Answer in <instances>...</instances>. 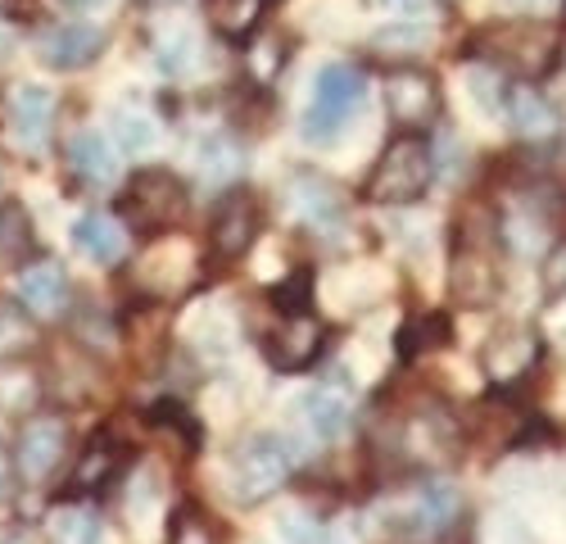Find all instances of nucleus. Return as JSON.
Listing matches in <instances>:
<instances>
[{"label":"nucleus","instance_id":"15","mask_svg":"<svg viewBox=\"0 0 566 544\" xmlns=\"http://www.w3.org/2000/svg\"><path fill=\"white\" fill-rule=\"evenodd\" d=\"M101 51H105V32L91 23H55L36 36V60L60 73L86 69L91 60H101Z\"/></svg>","mask_w":566,"mask_h":544},{"label":"nucleus","instance_id":"6","mask_svg":"<svg viewBox=\"0 0 566 544\" xmlns=\"http://www.w3.org/2000/svg\"><path fill=\"white\" fill-rule=\"evenodd\" d=\"M363 96H367V77L354 69V64H326L313 82V101H308V114H304V136L308 142H336L345 132V123L363 109Z\"/></svg>","mask_w":566,"mask_h":544},{"label":"nucleus","instance_id":"24","mask_svg":"<svg viewBox=\"0 0 566 544\" xmlns=\"http://www.w3.org/2000/svg\"><path fill=\"white\" fill-rule=\"evenodd\" d=\"M118 468H123V444L114 440V436H96L86 449H82V463L73 468V490L77 494H86V490H101V485H109L114 477H118Z\"/></svg>","mask_w":566,"mask_h":544},{"label":"nucleus","instance_id":"41","mask_svg":"<svg viewBox=\"0 0 566 544\" xmlns=\"http://www.w3.org/2000/svg\"><path fill=\"white\" fill-rule=\"evenodd\" d=\"M562 55H566V51H562Z\"/></svg>","mask_w":566,"mask_h":544},{"label":"nucleus","instance_id":"10","mask_svg":"<svg viewBox=\"0 0 566 544\" xmlns=\"http://www.w3.org/2000/svg\"><path fill=\"white\" fill-rule=\"evenodd\" d=\"M539 354H544V345H539V332L531 323H499L481 349V368L499 390H507L535 373Z\"/></svg>","mask_w":566,"mask_h":544},{"label":"nucleus","instance_id":"25","mask_svg":"<svg viewBox=\"0 0 566 544\" xmlns=\"http://www.w3.org/2000/svg\"><path fill=\"white\" fill-rule=\"evenodd\" d=\"M36 254V232H32V218L23 205L6 200L0 205V268H23Z\"/></svg>","mask_w":566,"mask_h":544},{"label":"nucleus","instance_id":"1","mask_svg":"<svg viewBox=\"0 0 566 544\" xmlns=\"http://www.w3.org/2000/svg\"><path fill=\"white\" fill-rule=\"evenodd\" d=\"M453 232L458 237H453L449 291L462 308H490L499 300V259H494L499 222H494V209H467Z\"/></svg>","mask_w":566,"mask_h":544},{"label":"nucleus","instance_id":"38","mask_svg":"<svg viewBox=\"0 0 566 544\" xmlns=\"http://www.w3.org/2000/svg\"><path fill=\"white\" fill-rule=\"evenodd\" d=\"M507 10H522V14H539V10H548L553 0H503Z\"/></svg>","mask_w":566,"mask_h":544},{"label":"nucleus","instance_id":"23","mask_svg":"<svg viewBox=\"0 0 566 544\" xmlns=\"http://www.w3.org/2000/svg\"><path fill=\"white\" fill-rule=\"evenodd\" d=\"M268 6H272V0H205V19L227 41H250L259 32Z\"/></svg>","mask_w":566,"mask_h":544},{"label":"nucleus","instance_id":"19","mask_svg":"<svg viewBox=\"0 0 566 544\" xmlns=\"http://www.w3.org/2000/svg\"><path fill=\"white\" fill-rule=\"evenodd\" d=\"M503 109H507L512 132H516V136H526V142H544V136H553V127H557L553 105L539 96L531 82L512 86V91H507V101H503Z\"/></svg>","mask_w":566,"mask_h":544},{"label":"nucleus","instance_id":"37","mask_svg":"<svg viewBox=\"0 0 566 544\" xmlns=\"http://www.w3.org/2000/svg\"><path fill=\"white\" fill-rule=\"evenodd\" d=\"M490 544H539L531 531H522L516 522H499L494 531H490Z\"/></svg>","mask_w":566,"mask_h":544},{"label":"nucleus","instance_id":"5","mask_svg":"<svg viewBox=\"0 0 566 544\" xmlns=\"http://www.w3.org/2000/svg\"><path fill=\"white\" fill-rule=\"evenodd\" d=\"M186 181L168 168H140L127 181V196H123V218L132 222V232L140 237H164L186 218Z\"/></svg>","mask_w":566,"mask_h":544},{"label":"nucleus","instance_id":"11","mask_svg":"<svg viewBox=\"0 0 566 544\" xmlns=\"http://www.w3.org/2000/svg\"><path fill=\"white\" fill-rule=\"evenodd\" d=\"M444 109V96H440V82L417 69V64H403V69H390L386 73V114L403 127V132H417V127H431Z\"/></svg>","mask_w":566,"mask_h":544},{"label":"nucleus","instance_id":"36","mask_svg":"<svg viewBox=\"0 0 566 544\" xmlns=\"http://www.w3.org/2000/svg\"><path fill=\"white\" fill-rule=\"evenodd\" d=\"M172 544H213V540H209V531L196 513H181L177 526H172Z\"/></svg>","mask_w":566,"mask_h":544},{"label":"nucleus","instance_id":"33","mask_svg":"<svg viewBox=\"0 0 566 544\" xmlns=\"http://www.w3.org/2000/svg\"><path fill=\"white\" fill-rule=\"evenodd\" d=\"M118 142L127 146V150H146L150 142H155V127H150V118H140V114H118Z\"/></svg>","mask_w":566,"mask_h":544},{"label":"nucleus","instance_id":"4","mask_svg":"<svg viewBox=\"0 0 566 544\" xmlns=\"http://www.w3.org/2000/svg\"><path fill=\"white\" fill-rule=\"evenodd\" d=\"M436 177V150L427 136L417 132H399L395 142L386 146V155L376 159L371 177H367V200L371 205H417L427 196Z\"/></svg>","mask_w":566,"mask_h":544},{"label":"nucleus","instance_id":"3","mask_svg":"<svg viewBox=\"0 0 566 544\" xmlns=\"http://www.w3.org/2000/svg\"><path fill=\"white\" fill-rule=\"evenodd\" d=\"M485 60L494 69H507L522 82H539L548 77L557 64H562V28L557 23H544V19H512V23H499L485 32Z\"/></svg>","mask_w":566,"mask_h":544},{"label":"nucleus","instance_id":"7","mask_svg":"<svg viewBox=\"0 0 566 544\" xmlns=\"http://www.w3.org/2000/svg\"><path fill=\"white\" fill-rule=\"evenodd\" d=\"M291 481V453L276 436L259 431L231 453V499L235 504H263Z\"/></svg>","mask_w":566,"mask_h":544},{"label":"nucleus","instance_id":"32","mask_svg":"<svg viewBox=\"0 0 566 544\" xmlns=\"http://www.w3.org/2000/svg\"><path fill=\"white\" fill-rule=\"evenodd\" d=\"M159 64L168 73H181L196 64V32L191 28H177V36H164L159 41Z\"/></svg>","mask_w":566,"mask_h":544},{"label":"nucleus","instance_id":"17","mask_svg":"<svg viewBox=\"0 0 566 544\" xmlns=\"http://www.w3.org/2000/svg\"><path fill=\"white\" fill-rule=\"evenodd\" d=\"M10 123H14V142L23 150H45L55 127V96L45 86H23L10 105Z\"/></svg>","mask_w":566,"mask_h":544},{"label":"nucleus","instance_id":"14","mask_svg":"<svg viewBox=\"0 0 566 544\" xmlns=\"http://www.w3.org/2000/svg\"><path fill=\"white\" fill-rule=\"evenodd\" d=\"M64 449H69L64 418H51V414L28 418L19 431V449H14V463H19L23 481H51L60 459H64Z\"/></svg>","mask_w":566,"mask_h":544},{"label":"nucleus","instance_id":"39","mask_svg":"<svg viewBox=\"0 0 566 544\" xmlns=\"http://www.w3.org/2000/svg\"><path fill=\"white\" fill-rule=\"evenodd\" d=\"M6 485H10V463H6V449H0V494H6Z\"/></svg>","mask_w":566,"mask_h":544},{"label":"nucleus","instance_id":"29","mask_svg":"<svg viewBox=\"0 0 566 544\" xmlns=\"http://www.w3.org/2000/svg\"><path fill=\"white\" fill-rule=\"evenodd\" d=\"M32 341H36V332H32V323H28V313H23L14 300L0 295V358L23 354Z\"/></svg>","mask_w":566,"mask_h":544},{"label":"nucleus","instance_id":"18","mask_svg":"<svg viewBox=\"0 0 566 544\" xmlns=\"http://www.w3.org/2000/svg\"><path fill=\"white\" fill-rule=\"evenodd\" d=\"M19 300L28 313L36 317H60L69 308V278H64V268L60 263H36L23 272V282H19Z\"/></svg>","mask_w":566,"mask_h":544},{"label":"nucleus","instance_id":"35","mask_svg":"<svg viewBox=\"0 0 566 544\" xmlns=\"http://www.w3.org/2000/svg\"><path fill=\"white\" fill-rule=\"evenodd\" d=\"M467 82H471V96L481 101V109H490V114H494V105H499V86L490 91V82H499L494 64H490V69H467Z\"/></svg>","mask_w":566,"mask_h":544},{"label":"nucleus","instance_id":"21","mask_svg":"<svg viewBox=\"0 0 566 544\" xmlns=\"http://www.w3.org/2000/svg\"><path fill=\"white\" fill-rule=\"evenodd\" d=\"M73 245L96 263H118L127 254V232L109 213H82L73 222Z\"/></svg>","mask_w":566,"mask_h":544},{"label":"nucleus","instance_id":"27","mask_svg":"<svg viewBox=\"0 0 566 544\" xmlns=\"http://www.w3.org/2000/svg\"><path fill=\"white\" fill-rule=\"evenodd\" d=\"M453 341V327L444 313H421V317H408L403 332H399V354L403 358H417V354H431V349H444Z\"/></svg>","mask_w":566,"mask_h":544},{"label":"nucleus","instance_id":"13","mask_svg":"<svg viewBox=\"0 0 566 544\" xmlns=\"http://www.w3.org/2000/svg\"><path fill=\"white\" fill-rule=\"evenodd\" d=\"M259 227H263V205H259V196H254V191H231V196L218 205L213 222H209V250H213L222 263L241 259V254L254 245Z\"/></svg>","mask_w":566,"mask_h":544},{"label":"nucleus","instance_id":"9","mask_svg":"<svg viewBox=\"0 0 566 544\" xmlns=\"http://www.w3.org/2000/svg\"><path fill=\"white\" fill-rule=\"evenodd\" d=\"M326 349V327L322 317L308 308H281L276 327L263 336V354L276 373H304L317 363V354Z\"/></svg>","mask_w":566,"mask_h":544},{"label":"nucleus","instance_id":"30","mask_svg":"<svg viewBox=\"0 0 566 544\" xmlns=\"http://www.w3.org/2000/svg\"><path fill=\"white\" fill-rule=\"evenodd\" d=\"M241 168H245V159H241V146H235L231 136H209V142L200 146V172L205 177L227 181V177H235Z\"/></svg>","mask_w":566,"mask_h":544},{"label":"nucleus","instance_id":"40","mask_svg":"<svg viewBox=\"0 0 566 544\" xmlns=\"http://www.w3.org/2000/svg\"><path fill=\"white\" fill-rule=\"evenodd\" d=\"M390 6H395V10H421L427 0H390Z\"/></svg>","mask_w":566,"mask_h":544},{"label":"nucleus","instance_id":"26","mask_svg":"<svg viewBox=\"0 0 566 544\" xmlns=\"http://www.w3.org/2000/svg\"><path fill=\"white\" fill-rule=\"evenodd\" d=\"M295 209L313 222V227H336L345 213V196L340 187H332L326 177H300L295 181Z\"/></svg>","mask_w":566,"mask_h":544},{"label":"nucleus","instance_id":"12","mask_svg":"<svg viewBox=\"0 0 566 544\" xmlns=\"http://www.w3.org/2000/svg\"><path fill=\"white\" fill-rule=\"evenodd\" d=\"M531 414L522 404H516L507 390L481 399L476 408H471V418H467V440L485 449V453H503V449H516V444H526L531 436Z\"/></svg>","mask_w":566,"mask_h":544},{"label":"nucleus","instance_id":"31","mask_svg":"<svg viewBox=\"0 0 566 544\" xmlns=\"http://www.w3.org/2000/svg\"><path fill=\"white\" fill-rule=\"evenodd\" d=\"M371 45L381 55H417L431 45V28H386V32L371 36Z\"/></svg>","mask_w":566,"mask_h":544},{"label":"nucleus","instance_id":"16","mask_svg":"<svg viewBox=\"0 0 566 544\" xmlns=\"http://www.w3.org/2000/svg\"><path fill=\"white\" fill-rule=\"evenodd\" d=\"M499 232L507 237V245H512L516 254L535 250V245L553 232V205H548V196H539V191H516V200L503 205Z\"/></svg>","mask_w":566,"mask_h":544},{"label":"nucleus","instance_id":"2","mask_svg":"<svg viewBox=\"0 0 566 544\" xmlns=\"http://www.w3.org/2000/svg\"><path fill=\"white\" fill-rule=\"evenodd\" d=\"M458 509H462V499L453 485L412 481V485L386 490V499L376 504V522H381L386 535H399V540H436L440 531L453 526Z\"/></svg>","mask_w":566,"mask_h":544},{"label":"nucleus","instance_id":"28","mask_svg":"<svg viewBox=\"0 0 566 544\" xmlns=\"http://www.w3.org/2000/svg\"><path fill=\"white\" fill-rule=\"evenodd\" d=\"M51 531L60 544H105V522L91 504H64L51 517Z\"/></svg>","mask_w":566,"mask_h":544},{"label":"nucleus","instance_id":"34","mask_svg":"<svg viewBox=\"0 0 566 544\" xmlns=\"http://www.w3.org/2000/svg\"><path fill=\"white\" fill-rule=\"evenodd\" d=\"M544 291L548 295H566V241H557L544 259Z\"/></svg>","mask_w":566,"mask_h":544},{"label":"nucleus","instance_id":"22","mask_svg":"<svg viewBox=\"0 0 566 544\" xmlns=\"http://www.w3.org/2000/svg\"><path fill=\"white\" fill-rule=\"evenodd\" d=\"M69 164H73V172L82 181H91V187H109V181L118 177V159H114L109 142L101 132H91V127L77 132L69 142Z\"/></svg>","mask_w":566,"mask_h":544},{"label":"nucleus","instance_id":"20","mask_svg":"<svg viewBox=\"0 0 566 544\" xmlns=\"http://www.w3.org/2000/svg\"><path fill=\"white\" fill-rule=\"evenodd\" d=\"M300 418L317 440H340L349 427V399L336 386H313L300 399Z\"/></svg>","mask_w":566,"mask_h":544},{"label":"nucleus","instance_id":"8","mask_svg":"<svg viewBox=\"0 0 566 544\" xmlns=\"http://www.w3.org/2000/svg\"><path fill=\"white\" fill-rule=\"evenodd\" d=\"M196 278H200V254L177 232H164V241H155L132 268V286L150 300H172L181 291H191Z\"/></svg>","mask_w":566,"mask_h":544}]
</instances>
